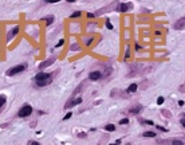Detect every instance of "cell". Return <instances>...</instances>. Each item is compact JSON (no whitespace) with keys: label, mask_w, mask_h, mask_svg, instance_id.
Instances as JSON below:
<instances>
[{"label":"cell","mask_w":185,"mask_h":145,"mask_svg":"<svg viewBox=\"0 0 185 145\" xmlns=\"http://www.w3.org/2000/svg\"><path fill=\"white\" fill-rule=\"evenodd\" d=\"M52 82V74H47V72H39L35 75V85L38 88H44V86L50 85Z\"/></svg>","instance_id":"obj_1"},{"label":"cell","mask_w":185,"mask_h":145,"mask_svg":"<svg viewBox=\"0 0 185 145\" xmlns=\"http://www.w3.org/2000/svg\"><path fill=\"white\" fill-rule=\"evenodd\" d=\"M26 68H27V63L17 64V66H13V67L9 68V70H7V75H8V77H13V75H16V74H20V72H23Z\"/></svg>","instance_id":"obj_2"},{"label":"cell","mask_w":185,"mask_h":145,"mask_svg":"<svg viewBox=\"0 0 185 145\" xmlns=\"http://www.w3.org/2000/svg\"><path fill=\"white\" fill-rule=\"evenodd\" d=\"M31 113H32V106H31V105H24V106H22L19 109V112H17V117L26 118Z\"/></svg>","instance_id":"obj_3"},{"label":"cell","mask_w":185,"mask_h":145,"mask_svg":"<svg viewBox=\"0 0 185 145\" xmlns=\"http://www.w3.org/2000/svg\"><path fill=\"white\" fill-rule=\"evenodd\" d=\"M79 104H82V98H81V97L74 98V100H69L66 102V105H65V109H71V108L77 106V105H79Z\"/></svg>","instance_id":"obj_4"},{"label":"cell","mask_w":185,"mask_h":145,"mask_svg":"<svg viewBox=\"0 0 185 145\" xmlns=\"http://www.w3.org/2000/svg\"><path fill=\"white\" fill-rule=\"evenodd\" d=\"M55 60H56V58H55V56H50L48 59L43 60V62H42L40 64H39V68H40V70H43L44 67H47V66H51V64L55 62Z\"/></svg>","instance_id":"obj_5"},{"label":"cell","mask_w":185,"mask_h":145,"mask_svg":"<svg viewBox=\"0 0 185 145\" xmlns=\"http://www.w3.org/2000/svg\"><path fill=\"white\" fill-rule=\"evenodd\" d=\"M19 31H20V27L19 26H16V27H13L12 30H9V32L7 34V40H11L12 38H15V36L19 34Z\"/></svg>","instance_id":"obj_6"},{"label":"cell","mask_w":185,"mask_h":145,"mask_svg":"<svg viewBox=\"0 0 185 145\" xmlns=\"http://www.w3.org/2000/svg\"><path fill=\"white\" fill-rule=\"evenodd\" d=\"M102 78V72L101 71H91L89 74V79L90 81H99Z\"/></svg>","instance_id":"obj_7"},{"label":"cell","mask_w":185,"mask_h":145,"mask_svg":"<svg viewBox=\"0 0 185 145\" xmlns=\"http://www.w3.org/2000/svg\"><path fill=\"white\" fill-rule=\"evenodd\" d=\"M185 19H184V18H181V19H179V20H177L176 22V23H174V26H173V28H174V30H183V28L185 27Z\"/></svg>","instance_id":"obj_8"},{"label":"cell","mask_w":185,"mask_h":145,"mask_svg":"<svg viewBox=\"0 0 185 145\" xmlns=\"http://www.w3.org/2000/svg\"><path fill=\"white\" fill-rule=\"evenodd\" d=\"M129 8H130V6L126 4V3H118V6H117V11H119V12H123V14H125Z\"/></svg>","instance_id":"obj_9"},{"label":"cell","mask_w":185,"mask_h":145,"mask_svg":"<svg viewBox=\"0 0 185 145\" xmlns=\"http://www.w3.org/2000/svg\"><path fill=\"white\" fill-rule=\"evenodd\" d=\"M141 110H142V106H141V105H136V106H131V108L129 109V113H130V114H138Z\"/></svg>","instance_id":"obj_10"},{"label":"cell","mask_w":185,"mask_h":145,"mask_svg":"<svg viewBox=\"0 0 185 145\" xmlns=\"http://www.w3.org/2000/svg\"><path fill=\"white\" fill-rule=\"evenodd\" d=\"M42 20H44L46 23H47V26H51L52 23H54V16L50 15V16H43L42 18Z\"/></svg>","instance_id":"obj_11"},{"label":"cell","mask_w":185,"mask_h":145,"mask_svg":"<svg viewBox=\"0 0 185 145\" xmlns=\"http://www.w3.org/2000/svg\"><path fill=\"white\" fill-rule=\"evenodd\" d=\"M137 89H138V85H137V83H131L129 88H127V93H136Z\"/></svg>","instance_id":"obj_12"},{"label":"cell","mask_w":185,"mask_h":145,"mask_svg":"<svg viewBox=\"0 0 185 145\" xmlns=\"http://www.w3.org/2000/svg\"><path fill=\"white\" fill-rule=\"evenodd\" d=\"M142 136H144V137H149V138H153V137H156V132H144V133H142Z\"/></svg>","instance_id":"obj_13"},{"label":"cell","mask_w":185,"mask_h":145,"mask_svg":"<svg viewBox=\"0 0 185 145\" xmlns=\"http://www.w3.org/2000/svg\"><path fill=\"white\" fill-rule=\"evenodd\" d=\"M105 130H107V132H114V130H115V125L107 124V125L105 126Z\"/></svg>","instance_id":"obj_14"},{"label":"cell","mask_w":185,"mask_h":145,"mask_svg":"<svg viewBox=\"0 0 185 145\" xmlns=\"http://www.w3.org/2000/svg\"><path fill=\"white\" fill-rule=\"evenodd\" d=\"M172 145H184L183 140H172Z\"/></svg>","instance_id":"obj_15"},{"label":"cell","mask_w":185,"mask_h":145,"mask_svg":"<svg viewBox=\"0 0 185 145\" xmlns=\"http://www.w3.org/2000/svg\"><path fill=\"white\" fill-rule=\"evenodd\" d=\"M5 101H7V97L5 96H0V108L5 104Z\"/></svg>","instance_id":"obj_16"},{"label":"cell","mask_w":185,"mask_h":145,"mask_svg":"<svg viewBox=\"0 0 185 145\" xmlns=\"http://www.w3.org/2000/svg\"><path fill=\"white\" fill-rule=\"evenodd\" d=\"M81 15H82V12H81V11H77V12L71 14V15H70V18H79Z\"/></svg>","instance_id":"obj_17"},{"label":"cell","mask_w":185,"mask_h":145,"mask_svg":"<svg viewBox=\"0 0 185 145\" xmlns=\"http://www.w3.org/2000/svg\"><path fill=\"white\" fill-rule=\"evenodd\" d=\"M119 124L121 125H127V124H129V120H127V118H122L119 121Z\"/></svg>","instance_id":"obj_18"},{"label":"cell","mask_w":185,"mask_h":145,"mask_svg":"<svg viewBox=\"0 0 185 145\" xmlns=\"http://www.w3.org/2000/svg\"><path fill=\"white\" fill-rule=\"evenodd\" d=\"M130 56V47L126 46V51H125V58H129Z\"/></svg>","instance_id":"obj_19"},{"label":"cell","mask_w":185,"mask_h":145,"mask_svg":"<svg viewBox=\"0 0 185 145\" xmlns=\"http://www.w3.org/2000/svg\"><path fill=\"white\" fill-rule=\"evenodd\" d=\"M71 116H73V113H71V112H69V113H67L65 117H63V121H67L69 118H71Z\"/></svg>","instance_id":"obj_20"},{"label":"cell","mask_w":185,"mask_h":145,"mask_svg":"<svg viewBox=\"0 0 185 145\" xmlns=\"http://www.w3.org/2000/svg\"><path fill=\"white\" fill-rule=\"evenodd\" d=\"M164 101H165V98H164V97H158V98H157V104H158V105H162Z\"/></svg>","instance_id":"obj_21"},{"label":"cell","mask_w":185,"mask_h":145,"mask_svg":"<svg viewBox=\"0 0 185 145\" xmlns=\"http://www.w3.org/2000/svg\"><path fill=\"white\" fill-rule=\"evenodd\" d=\"M106 27H107L109 28V30H113V24L111 23H110V20L107 19V20H106Z\"/></svg>","instance_id":"obj_22"},{"label":"cell","mask_w":185,"mask_h":145,"mask_svg":"<svg viewBox=\"0 0 185 145\" xmlns=\"http://www.w3.org/2000/svg\"><path fill=\"white\" fill-rule=\"evenodd\" d=\"M156 128H157L158 130H161V132H168V129L164 128V126H160V125H156Z\"/></svg>","instance_id":"obj_23"},{"label":"cell","mask_w":185,"mask_h":145,"mask_svg":"<svg viewBox=\"0 0 185 145\" xmlns=\"http://www.w3.org/2000/svg\"><path fill=\"white\" fill-rule=\"evenodd\" d=\"M63 44H65V39H60V40L56 43V47H62Z\"/></svg>","instance_id":"obj_24"},{"label":"cell","mask_w":185,"mask_h":145,"mask_svg":"<svg viewBox=\"0 0 185 145\" xmlns=\"http://www.w3.org/2000/svg\"><path fill=\"white\" fill-rule=\"evenodd\" d=\"M79 48H81V47H79V46H78V44H77V43H74V44H73V46H71V50H79Z\"/></svg>","instance_id":"obj_25"},{"label":"cell","mask_w":185,"mask_h":145,"mask_svg":"<svg viewBox=\"0 0 185 145\" xmlns=\"http://www.w3.org/2000/svg\"><path fill=\"white\" fill-rule=\"evenodd\" d=\"M91 43H92V38L91 39H86V46H90Z\"/></svg>","instance_id":"obj_26"},{"label":"cell","mask_w":185,"mask_h":145,"mask_svg":"<svg viewBox=\"0 0 185 145\" xmlns=\"http://www.w3.org/2000/svg\"><path fill=\"white\" fill-rule=\"evenodd\" d=\"M46 3H48V4H54V3H58V0H47Z\"/></svg>","instance_id":"obj_27"},{"label":"cell","mask_w":185,"mask_h":145,"mask_svg":"<svg viewBox=\"0 0 185 145\" xmlns=\"http://www.w3.org/2000/svg\"><path fill=\"white\" fill-rule=\"evenodd\" d=\"M30 145H40V144L36 142V141H30Z\"/></svg>","instance_id":"obj_28"},{"label":"cell","mask_w":185,"mask_h":145,"mask_svg":"<svg viewBox=\"0 0 185 145\" xmlns=\"http://www.w3.org/2000/svg\"><path fill=\"white\" fill-rule=\"evenodd\" d=\"M181 125H183V128H184V126H185V118H184V117L181 118Z\"/></svg>","instance_id":"obj_29"},{"label":"cell","mask_w":185,"mask_h":145,"mask_svg":"<svg viewBox=\"0 0 185 145\" xmlns=\"http://www.w3.org/2000/svg\"><path fill=\"white\" fill-rule=\"evenodd\" d=\"M87 16L91 19V18H94V16H95V14H91V12H90V14H87Z\"/></svg>","instance_id":"obj_30"},{"label":"cell","mask_w":185,"mask_h":145,"mask_svg":"<svg viewBox=\"0 0 185 145\" xmlns=\"http://www.w3.org/2000/svg\"><path fill=\"white\" fill-rule=\"evenodd\" d=\"M136 50H138V51H140V50H141V46L138 44V43H136Z\"/></svg>","instance_id":"obj_31"},{"label":"cell","mask_w":185,"mask_h":145,"mask_svg":"<svg viewBox=\"0 0 185 145\" xmlns=\"http://www.w3.org/2000/svg\"><path fill=\"white\" fill-rule=\"evenodd\" d=\"M119 142H121V140H117L114 144H110V145H119Z\"/></svg>","instance_id":"obj_32"},{"label":"cell","mask_w":185,"mask_h":145,"mask_svg":"<svg viewBox=\"0 0 185 145\" xmlns=\"http://www.w3.org/2000/svg\"><path fill=\"white\" fill-rule=\"evenodd\" d=\"M180 92H181V93H184V85H181V86H180Z\"/></svg>","instance_id":"obj_33"}]
</instances>
